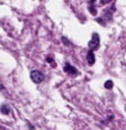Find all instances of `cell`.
<instances>
[{"mask_svg": "<svg viewBox=\"0 0 126 130\" xmlns=\"http://www.w3.org/2000/svg\"><path fill=\"white\" fill-rule=\"evenodd\" d=\"M89 47L92 52L94 50H97L100 47V37L96 32L92 34V39H91V41L89 42Z\"/></svg>", "mask_w": 126, "mask_h": 130, "instance_id": "1", "label": "cell"}, {"mask_svg": "<svg viewBox=\"0 0 126 130\" xmlns=\"http://www.w3.org/2000/svg\"><path fill=\"white\" fill-rule=\"evenodd\" d=\"M30 77H31L32 82L35 84H40L41 82H43V79H44V75L40 71H32L30 73Z\"/></svg>", "mask_w": 126, "mask_h": 130, "instance_id": "2", "label": "cell"}, {"mask_svg": "<svg viewBox=\"0 0 126 130\" xmlns=\"http://www.w3.org/2000/svg\"><path fill=\"white\" fill-rule=\"evenodd\" d=\"M63 70H64V72L67 73V74H70V75H77V74H79V72H77V70L75 69V67L72 66V65H70V64H65V65H64Z\"/></svg>", "mask_w": 126, "mask_h": 130, "instance_id": "3", "label": "cell"}, {"mask_svg": "<svg viewBox=\"0 0 126 130\" xmlns=\"http://www.w3.org/2000/svg\"><path fill=\"white\" fill-rule=\"evenodd\" d=\"M86 60H88V64L90 65V66L94 65V63H95V55H94V53H93L92 51H90L88 53V55H86Z\"/></svg>", "mask_w": 126, "mask_h": 130, "instance_id": "4", "label": "cell"}, {"mask_svg": "<svg viewBox=\"0 0 126 130\" xmlns=\"http://www.w3.org/2000/svg\"><path fill=\"white\" fill-rule=\"evenodd\" d=\"M0 110H1V112L4 113V115H8L9 111H10V108L8 107V105H2L0 107Z\"/></svg>", "mask_w": 126, "mask_h": 130, "instance_id": "5", "label": "cell"}, {"mask_svg": "<svg viewBox=\"0 0 126 130\" xmlns=\"http://www.w3.org/2000/svg\"><path fill=\"white\" fill-rule=\"evenodd\" d=\"M113 85H114V84H113L112 80H106L105 84H104V87H105L106 89H112L113 88Z\"/></svg>", "mask_w": 126, "mask_h": 130, "instance_id": "6", "label": "cell"}, {"mask_svg": "<svg viewBox=\"0 0 126 130\" xmlns=\"http://www.w3.org/2000/svg\"><path fill=\"white\" fill-rule=\"evenodd\" d=\"M89 10H90V12H91V13H93L94 15H96V10H95V8H94V7H90V8H89Z\"/></svg>", "mask_w": 126, "mask_h": 130, "instance_id": "7", "label": "cell"}, {"mask_svg": "<svg viewBox=\"0 0 126 130\" xmlns=\"http://www.w3.org/2000/svg\"><path fill=\"white\" fill-rule=\"evenodd\" d=\"M53 61H54V60H53L52 56H48V57H47V62H48V63H51V64H52ZM53 64H54V63H53Z\"/></svg>", "mask_w": 126, "mask_h": 130, "instance_id": "8", "label": "cell"}, {"mask_svg": "<svg viewBox=\"0 0 126 130\" xmlns=\"http://www.w3.org/2000/svg\"><path fill=\"white\" fill-rule=\"evenodd\" d=\"M125 110H126V106H125Z\"/></svg>", "mask_w": 126, "mask_h": 130, "instance_id": "9", "label": "cell"}]
</instances>
